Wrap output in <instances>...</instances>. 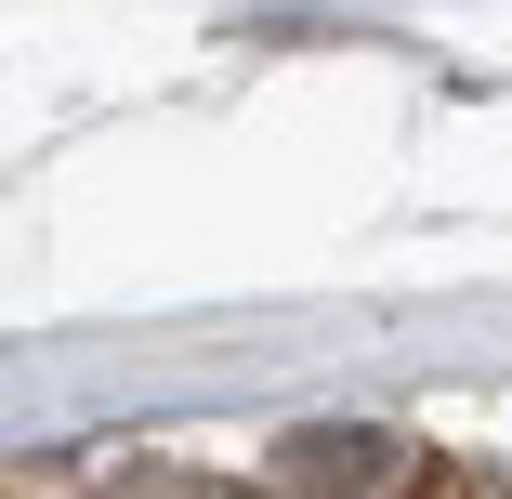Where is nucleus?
<instances>
[{"label": "nucleus", "mask_w": 512, "mask_h": 499, "mask_svg": "<svg viewBox=\"0 0 512 499\" xmlns=\"http://www.w3.org/2000/svg\"><path fill=\"white\" fill-rule=\"evenodd\" d=\"M263 486L276 499H421V447L381 421H316V434H276Z\"/></svg>", "instance_id": "f257e3e1"}]
</instances>
